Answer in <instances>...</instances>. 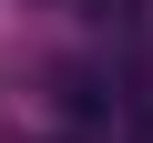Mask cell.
Returning a JSON list of instances; mask_svg holds the SVG:
<instances>
[{
	"mask_svg": "<svg viewBox=\"0 0 153 143\" xmlns=\"http://www.w3.org/2000/svg\"><path fill=\"white\" fill-rule=\"evenodd\" d=\"M92 10H102V21H133V0H92Z\"/></svg>",
	"mask_w": 153,
	"mask_h": 143,
	"instance_id": "1",
	"label": "cell"
}]
</instances>
